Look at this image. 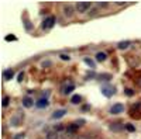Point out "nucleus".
<instances>
[{
    "mask_svg": "<svg viewBox=\"0 0 141 139\" xmlns=\"http://www.w3.org/2000/svg\"><path fill=\"white\" fill-rule=\"evenodd\" d=\"M124 111V105L123 104H114L112 108H110V113L112 114H120Z\"/></svg>",
    "mask_w": 141,
    "mask_h": 139,
    "instance_id": "obj_7",
    "label": "nucleus"
},
{
    "mask_svg": "<svg viewBox=\"0 0 141 139\" xmlns=\"http://www.w3.org/2000/svg\"><path fill=\"white\" fill-rule=\"evenodd\" d=\"M71 101H72L73 104H79V103L82 101V97H81L79 94H75V96H72V98H71Z\"/></svg>",
    "mask_w": 141,
    "mask_h": 139,
    "instance_id": "obj_15",
    "label": "nucleus"
},
{
    "mask_svg": "<svg viewBox=\"0 0 141 139\" xmlns=\"http://www.w3.org/2000/svg\"><path fill=\"white\" fill-rule=\"evenodd\" d=\"M90 76H92V77H95V76H96V75H95V73H93V72H92V73H88V75H86V77H90Z\"/></svg>",
    "mask_w": 141,
    "mask_h": 139,
    "instance_id": "obj_28",
    "label": "nucleus"
},
{
    "mask_svg": "<svg viewBox=\"0 0 141 139\" xmlns=\"http://www.w3.org/2000/svg\"><path fill=\"white\" fill-rule=\"evenodd\" d=\"M61 59H62V60H69V59H71V56H69V55H66V53H62V55H61Z\"/></svg>",
    "mask_w": 141,
    "mask_h": 139,
    "instance_id": "obj_23",
    "label": "nucleus"
},
{
    "mask_svg": "<svg viewBox=\"0 0 141 139\" xmlns=\"http://www.w3.org/2000/svg\"><path fill=\"white\" fill-rule=\"evenodd\" d=\"M24 136H25L24 134H17V135H16V138H14V139H24Z\"/></svg>",
    "mask_w": 141,
    "mask_h": 139,
    "instance_id": "obj_24",
    "label": "nucleus"
},
{
    "mask_svg": "<svg viewBox=\"0 0 141 139\" xmlns=\"http://www.w3.org/2000/svg\"><path fill=\"white\" fill-rule=\"evenodd\" d=\"M76 131H78V125H75V124H71V125L68 127V129H66V132H68V135H69V136H71V135H73Z\"/></svg>",
    "mask_w": 141,
    "mask_h": 139,
    "instance_id": "obj_12",
    "label": "nucleus"
},
{
    "mask_svg": "<svg viewBox=\"0 0 141 139\" xmlns=\"http://www.w3.org/2000/svg\"><path fill=\"white\" fill-rule=\"evenodd\" d=\"M78 139H90V138H89V136H79Z\"/></svg>",
    "mask_w": 141,
    "mask_h": 139,
    "instance_id": "obj_30",
    "label": "nucleus"
},
{
    "mask_svg": "<svg viewBox=\"0 0 141 139\" xmlns=\"http://www.w3.org/2000/svg\"><path fill=\"white\" fill-rule=\"evenodd\" d=\"M48 94H49V91H48V90H47V91H44V93H42V96H44V97H48Z\"/></svg>",
    "mask_w": 141,
    "mask_h": 139,
    "instance_id": "obj_29",
    "label": "nucleus"
},
{
    "mask_svg": "<svg viewBox=\"0 0 141 139\" xmlns=\"http://www.w3.org/2000/svg\"><path fill=\"white\" fill-rule=\"evenodd\" d=\"M124 94L129 96V97H131V96H134V91H133L131 89H126V90H124Z\"/></svg>",
    "mask_w": 141,
    "mask_h": 139,
    "instance_id": "obj_21",
    "label": "nucleus"
},
{
    "mask_svg": "<svg viewBox=\"0 0 141 139\" xmlns=\"http://www.w3.org/2000/svg\"><path fill=\"white\" fill-rule=\"evenodd\" d=\"M8 101H10V98H8L7 96L3 97V100H1V105H3V107H7V105H8Z\"/></svg>",
    "mask_w": 141,
    "mask_h": 139,
    "instance_id": "obj_19",
    "label": "nucleus"
},
{
    "mask_svg": "<svg viewBox=\"0 0 141 139\" xmlns=\"http://www.w3.org/2000/svg\"><path fill=\"white\" fill-rule=\"evenodd\" d=\"M73 90H75V84H73L71 80H65V82L62 83V86H61L62 94H69V93H72Z\"/></svg>",
    "mask_w": 141,
    "mask_h": 139,
    "instance_id": "obj_1",
    "label": "nucleus"
},
{
    "mask_svg": "<svg viewBox=\"0 0 141 139\" xmlns=\"http://www.w3.org/2000/svg\"><path fill=\"white\" fill-rule=\"evenodd\" d=\"M21 122H23V115L21 114H16L10 120V125H13V127H18Z\"/></svg>",
    "mask_w": 141,
    "mask_h": 139,
    "instance_id": "obj_3",
    "label": "nucleus"
},
{
    "mask_svg": "<svg viewBox=\"0 0 141 139\" xmlns=\"http://www.w3.org/2000/svg\"><path fill=\"white\" fill-rule=\"evenodd\" d=\"M13 76H14V72H13L11 69H6V70L3 72V77H4V80H11Z\"/></svg>",
    "mask_w": 141,
    "mask_h": 139,
    "instance_id": "obj_9",
    "label": "nucleus"
},
{
    "mask_svg": "<svg viewBox=\"0 0 141 139\" xmlns=\"http://www.w3.org/2000/svg\"><path fill=\"white\" fill-rule=\"evenodd\" d=\"M92 6V3H76V8L79 13H85L89 10V7Z\"/></svg>",
    "mask_w": 141,
    "mask_h": 139,
    "instance_id": "obj_5",
    "label": "nucleus"
},
{
    "mask_svg": "<svg viewBox=\"0 0 141 139\" xmlns=\"http://www.w3.org/2000/svg\"><path fill=\"white\" fill-rule=\"evenodd\" d=\"M32 104H34V103H32V100H31L30 97H25V98L23 100V105H24L25 108H30V107H32Z\"/></svg>",
    "mask_w": 141,
    "mask_h": 139,
    "instance_id": "obj_13",
    "label": "nucleus"
},
{
    "mask_svg": "<svg viewBox=\"0 0 141 139\" xmlns=\"http://www.w3.org/2000/svg\"><path fill=\"white\" fill-rule=\"evenodd\" d=\"M64 13L66 17H72L73 15V6L72 4H65L64 6Z\"/></svg>",
    "mask_w": 141,
    "mask_h": 139,
    "instance_id": "obj_8",
    "label": "nucleus"
},
{
    "mask_svg": "<svg viewBox=\"0 0 141 139\" xmlns=\"http://www.w3.org/2000/svg\"><path fill=\"white\" fill-rule=\"evenodd\" d=\"M129 45H130L129 41H121V42L119 44V49H126V48H129Z\"/></svg>",
    "mask_w": 141,
    "mask_h": 139,
    "instance_id": "obj_16",
    "label": "nucleus"
},
{
    "mask_svg": "<svg viewBox=\"0 0 141 139\" xmlns=\"http://www.w3.org/2000/svg\"><path fill=\"white\" fill-rule=\"evenodd\" d=\"M58 139H66V138H64V136H62V135L59 134V135H58Z\"/></svg>",
    "mask_w": 141,
    "mask_h": 139,
    "instance_id": "obj_31",
    "label": "nucleus"
},
{
    "mask_svg": "<svg viewBox=\"0 0 141 139\" xmlns=\"http://www.w3.org/2000/svg\"><path fill=\"white\" fill-rule=\"evenodd\" d=\"M65 114H66V110H58V111H55V113L52 114V118H54V120H58V118H62Z\"/></svg>",
    "mask_w": 141,
    "mask_h": 139,
    "instance_id": "obj_10",
    "label": "nucleus"
},
{
    "mask_svg": "<svg viewBox=\"0 0 141 139\" xmlns=\"http://www.w3.org/2000/svg\"><path fill=\"white\" fill-rule=\"evenodd\" d=\"M54 24H55V17H54V15H49L47 20H44V23H42V28H44V30H48V28H51Z\"/></svg>",
    "mask_w": 141,
    "mask_h": 139,
    "instance_id": "obj_4",
    "label": "nucleus"
},
{
    "mask_svg": "<svg viewBox=\"0 0 141 139\" xmlns=\"http://www.w3.org/2000/svg\"><path fill=\"white\" fill-rule=\"evenodd\" d=\"M106 58H107V55H106L105 52H99V53L96 55V60H97V62H103V60H106Z\"/></svg>",
    "mask_w": 141,
    "mask_h": 139,
    "instance_id": "obj_14",
    "label": "nucleus"
},
{
    "mask_svg": "<svg viewBox=\"0 0 141 139\" xmlns=\"http://www.w3.org/2000/svg\"><path fill=\"white\" fill-rule=\"evenodd\" d=\"M102 93H103V96H106V97H112V96L116 93V89L112 87V86H103V87H102Z\"/></svg>",
    "mask_w": 141,
    "mask_h": 139,
    "instance_id": "obj_2",
    "label": "nucleus"
},
{
    "mask_svg": "<svg viewBox=\"0 0 141 139\" xmlns=\"http://www.w3.org/2000/svg\"><path fill=\"white\" fill-rule=\"evenodd\" d=\"M126 129H127L129 132H134V131H136L134 125H131V124H126Z\"/></svg>",
    "mask_w": 141,
    "mask_h": 139,
    "instance_id": "obj_20",
    "label": "nucleus"
},
{
    "mask_svg": "<svg viewBox=\"0 0 141 139\" xmlns=\"http://www.w3.org/2000/svg\"><path fill=\"white\" fill-rule=\"evenodd\" d=\"M4 39H6L7 42H10V41H16L17 38H16L14 35H6V38H4Z\"/></svg>",
    "mask_w": 141,
    "mask_h": 139,
    "instance_id": "obj_22",
    "label": "nucleus"
},
{
    "mask_svg": "<svg viewBox=\"0 0 141 139\" xmlns=\"http://www.w3.org/2000/svg\"><path fill=\"white\" fill-rule=\"evenodd\" d=\"M82 124H85V121H83V120H81V121H76V122H75V125H78V127H81Z\"/></svg>",
    "mask_w": 141,
    "mask_h": 139,
    "instance_id": "obj_26",
    "label": "nucleus"
},
{
    "mask_svg": "<svg viewBox=\"0 0 141 139\" xmlns=\"http://www.w3.org/2000/svg\"><path fill=\"white\" fill-rule=\"evenodd\" d=\"M85 63H86V65H89V66H90L92 69H93V68L96 66V65H95V62H93L92 59H89V58H86V59H85Z\"/></svg>",
    "mask_w": 141,
    "mask_h": 139,
    "instance_id": "obj_17",
    "label": "nucleus"
},
{
    "mask_svg": "<svg viewBox=\"0 0 141 139\" xmlns=\"http://www.w3.org/2000/svg\"><path fill=\"white\" fill-rule=\"evenodd\" d=\"M23 79H24V73L21 72V73L18 75V82H23Z\"/></svg>",
    "mask_w": 141,
    "mask_h": 139,
    "instance_id": "obj_25",
    "label": "nucleus"
},
{
    "mask_svg": "<svg viewBox=\"0 0 141 139\" xmlns=\"http://www.w3.org/2000/svg\"><path fill=\"white\" fill-rule=\"evenodd\" d=\"M35 105H37L38 108H44V107L48 105V100H47V98H40V100L35 103Z\"/></svg>",
    "mask_w": 141,
    "mask_h": 139,
    "instance_id": "obj_11",
    "label": "nucleus"
},
{
    "mask_svg": "<svg viewBox=\"0 0 141 139\" xmlns=\"http://www.w3.org/2000/svg\"><path fill=\"white\" fill-rule=\"evenodd\" d=\"M25 27H27V30H31V24L28 21H25Z\"/></svg>",
    "mask_w": 141,
    "mask_h": 139,
    "instance_id": "obj_27",
    "label": "nucleus"
},
{
    "mask_svg": "<svg viewBox=\"0 0 141 139\" xmlns=\"http://www.w3.org/2000/svg\"><path fill=\"white\" fill-rule=\"evenodd\" d=\"M99 79H100V80H110V79H112V75H107V73H106V75H100Z\"/></svg>",
    "mask_w": 141,
    "mask_h": 139,
    "instance_id": "obj_18",
    "label": "nucleus"
},
{
    "mask_svg": "<svg viewBox=\"0 0 141 139\" xmlns=\"http://www.w3.org/2000/svg\"><path fill=\"white\" fill-rule=\"evenodd\" d=\"M123 128H126V125H123L121 122H113V124H110V131L120 132V131H123Z\"/></svg>",
    "mask_w": 141,
    "mask_h": 139,
    "instance_id": "obj_6",
    "label": "nucleus"
}]
</instances>
